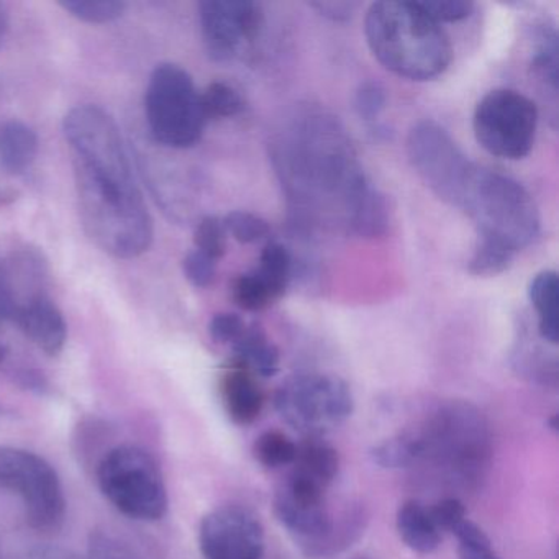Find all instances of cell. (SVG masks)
<instances>
[{"mask_svg":"<svg viewBox=\"0 0 559 559\" xmlns=\"http://www.w3.org/2000/svg\"><path fill=\"white\" fill-rule=\"evenodd\" d=\"M271 159L304 227L359 237H378L388 227L384 195L369 182L352 139L330 114H297L274 139Z\"/></svg>","mask_w":559,"mask_h":559,"instance_id":"6da1fadb","label":"cell"},{"mask_svg":"<svg viewBox=\"0 0 559 559\" xmlns=\"http://www.w3.org/2000/svg\"><path fill=\"white\" fill-rule=\"evenodd\" d=\"M63 130L87 237L119 260H133L148 251L152 215L112 117L99 106L84 104L67 114Z\"/></svg>","mask_w":559,"mask_h":559,"instance_id":"7a4b0ae2","label":"cell"},{"mask_svg":"<svg viewBox=\"0 0 559 559\" xmlns=\"http://www.w3.org/2000/svg\"><path fill=\"white\" fill-rule=\"evenodd\" d=\"M365 34L376 60L405 80H435L448 70L453 58L447 32L417 2H376L366 14Z\"/></svg>","mask_w":559,"mask_h":559,"instance_id":"3957f363","label":"cell"},{"mask_svg":"<svg viewBox=\"0 0 559 559\" xmlns=\"http://www.w3.org/2000/svg\"><path fill=\"white\" fill-rule=\"evenodd\" d=\"M461 211L474 222L477 238L496 241L512 253L539 234V214L530 192L515 179L477 166L464 192Z\"/></svg>","mask_w":559,"mask_h":559,"instance_id":"277c9868","label":"cell"},{"mask_svg":"<svg viewBox=\"0 0 559 559\" xmlns=\"http://www.w3.org/2000/svg\"><path fill=\"white\" fill-rule=\"evenodd\" d=\"M104 497L129 519L156 522L168 512V489L155 457L135 444L110 450L97 467Z\"/></svg>","mask_w":559,"mask_h":559,"instance_id":"5b68a950","label":"cell"},{"mask_svg":"<svg viewBox=\"0 0 559 559\" xmlns=\"http://www.w3.org/2000/svg\"><path fill=\"white\" fill-rule=\"evenodd\" d=\"M146 122L159 145L191 148L201 140L207 117L191 74L178 64H158L145 96Z\"/></svg>","mask_w":559,"mask_h":559,"instance_id":"8992f818","label":"cell"},{"mask_svg":"<svg viewBox=\"0 0 559 559\" xmlns=\"http://www.w3.org/2000/svg\"><path fill=\"white\" fill-rule=\"evenodd\" d=\"M284 421L307 438H320L352 417L355 399L338 376L306 372L287 379L274 395Z\"/></svg>","mask_w":559,"mask_h":559,"instance_id":"52a82bcc","label":"cell"},{"mask_svg":"<svg viewBox=\"0 0 559 559\" xmlns=\"http://www.w3.org/2000/svg\"><path fill=\"white\" fill-rule=\"evenodd\" d=\"M0 490L21 499L27 522L38 532H53L63 523V486L57 469L40 454L0 444Z\"/></svg>","mask_w":559,"mask_h":559,"instance_id":"ba28073f","label":"cell"},{"mask_svg":"<svg viewBox=\"0 0 559 559\" xmlns=\"http://www.w3.org/2000/svg\"><path fill=\"white\" fill-rule=\"evenodd\" d=\"M536 126L535 103L512 90L490 91L474 110L477 143L497 158L512 162L525 158L535 143Z\"/></svg>","mask_w":559,"mask_h":559,"instance_id":"9c48e42d","label":"cell"},{"mask_svg":"<svg viewBox=\"0 0 559 559\" xmlns=\"http://www.w3.org/2000/svg\"><path fill=\"white\" fill-rule=\"evenodd\" d=\"M417 431L424 447L421 460L447 464L464 476L477 473L489 453L486 421L471 405H444Z\"/></svg>","mask_w":559,"mask_h":559,"instance_id":"30bf717a","label":"cell"},{"mask_svg":"<svg viewBox=\"0 0 559 559\" xmlns=\"http://www.w3.org/2000/svg\"><path fill=\"white\" fill-rule=\"evenodd\" d=\"M407 153L428 189L460 209L477 165L461 152L450 133L433 120H421L408 133Z\"/></svg>","mask_w":559,"mask_h":559,"instance_id":"8fae6325","label":"cell"},{"mask_svg":"<svg viewBox=\"0 0 559 559\" xmlns=\"http://www.w3.org/2000/svg\"><path fill=\"white\" fill-rule=\"evenodd\" d=\"M199 21L209 57L227 63L257 40L263 12L250 0H205L199 4Z\"/></svg>","mask_w":559,"mask_h":559,"instance_id":"7c38bea8","label":"cell"},{"mask_svg":"<svg viewBox=\"0 0 559 559\" xmlns=\"http://www.w3.org/2000/svg\"><path fill=\"white\" fill-rule=\"evenodd\" d=\"M199 546L204 559H261L263 523L245 507H218L202 519Z\"/></svg>","mask_w":559,"mask_h":559,"instance_id":"4fadbf2b","label":"cell"},{"mask_svg":"<svg viewBox=\"0 0 559 559\" xmlns=\"http://www.w3.org/2000/svg\"><path fill=\"white\" fill-rule=\"evenodd\" d=\"M14 319L28 340L48 356L63 352L68 326L63 313L47 293L19 300Z\"/></svg>","mask_w":559,"mask_h":559,"instance_id":"5bb4252c","label":"cell"},{"mask_svg":"<svg viewBox=\"0 0 559 559\" xmlns=\"http://www.w3.org/2000/svg\"><path fill=\"white\" fill-rule=\"evenodd\" d=\"M221 394L225 412L234 424L247 427L260 418L264 392L250 369L234 361L222 378Z\"/></svg>","mask_w":559,"mask_h":559,"instance_id":"9a60e30c","label":"cell"},{"mask_svg":"<svg viewBox=\"0 0 559 559\" xmlns=\"http://www.w3.org/2000/svg\"><path fill=\"white\" fill-rule=\"evenodd\" d=\"M38 155V136L27 123H0V166L12 176L24 175Z\"/></svg>","mask_w":559,"mask_h":559,"instance_id":"2e32d148","label":"cell"},{"mask_svg":"<svg viewBox=\"0 0 559 559\" xmlns=\"http://www.w3.org/2000/svg\"><path fill=\"white\" fill-rule=\"evenodd\" d=\"M399 536L402 542L420 555H431L441 545V532L431 520L430 512L418 500H407L397 510Z\"/></svg>","mask_w":559,"mask_h":559,"instance_id":"e0dca14e","label":"cell"},{"mask_svg":"<svg viewBox=\"0 0 559 559\" xmlns=\"http://www.w3.org/2000/svg\"><path fill=\"white\" fill-rule=\"evenodd\" d=\"M558 274L543 271L533 277L528 296L538 316V333L545 342L558 345Z\"/></svg>","mask_w":559,"mask_h":559,"instance_id":"ac0fdd59","label":"cell"},{"mask_svg":"<svg viewBox=\"0 0 559 559\" xmlns=\"http://www.w3.org/2000/svg\"><path fill=\"white\" fill-rule=\"evenodd\" d=\"M235 361L261 378H273L280 371L281 356L276 346L260 329H250L234 343Z\"/></svg>","mask_w":559,"mask_h":559,"instance_id":"d6986e66","label":"cell"},{"mask_svg":"<svg viewBox=\"0 0 559 559\" xmlns=\"http://www.w3.org/2000/svg\"><path fill=\"white\" fill-rule=\"evenodd\" d=\"M294 469L329 487L338 476L340 456L335 448L330 447L325 441L320 438H309L297 450Z\"/></svg>","mask_w":559,"mask_h":559,"instance_id":"ffe728a7","label":"cell"},{"mask_svg":"<svg viewBox=\"0 0 559 559\" xmlns=\"http://www.w3.org/2000/svg\"><path fill=\"white\" fill-rule=\"evenodd\" d=\"M371 457L378 466L385 469H405L415 466L424 457L420 435L417 430L402 431L376 444Z\"/></svg>","mask_w":559,"mask_h":559,"instance_id":"44dd1931","label":"cell"},{"mask_svg":"<svg viewBox=\"0 0 559 559\" xmlns=\"http://www.w3.org/2000/svg\"><path fill=\"white\" fill-rule=\"evenodd\" d=\"M558 34L549 25H539L533 35V76L552 94L558 93Z\"/></svg>","mask_w":559,"mask_h":559,"instance_id":"7402d4cb","label":"cell"},{"mask_svg":"<svg viewBox=\"0 0 559 559\" xmlns=\"http://www.w3.org/2000/svg\"><path fill=\"white\" fill-rule=\"evenodd\" d=\"M253 271L263 281L264 286L270 289L274 300L281 299L289 286L290 277H293L290 251L284 245L271 241L261 251L260 263Z\"/></svg>","mask_w":559,"mask_h":559,"instance_id":"603a6c76","label":"cell"},{"mask_svg":"<svg viewBox=\"0 0 559 559\" xmlns=\"http://www.w3.org/2000/svg\"><path fill=\"white\" fill-rule=\"evenodd\" d=\"M297 447L286 433L280 430H267L257 438L253 444V454L261 466L267 469L289 466L297 457Z\"/></svg>","mask_w":559,"mask_h":559,"instance_id":"cb8c5ba5","label":"cell"},{"mask_svg":"<svg viewBox=\"0 0 559 559\" xmlns=\"http://www.w3.org/2000/svg\"><path fill=\"white\" fill-rule=\"evenodd\" d=\"M513 257L515 253H512L509 248L502 247L496 241L477 238L473 254L467 261V270L474 276H497V274L509 270Z\"/></svg>","mask_w":559,"mask_h":559,"instance_id":"d4e9b609","label":"cell"},{"mask_svg":"<svg viewBox=\"0 0 559 559\" xmlns=\"http://www.w3.org/2000/svg\"><path fill=\"white\" fill-rule=\"evenodd\" d=\"M201 99L207 120L230 119L245 110L243 97L227 83H212L201 94Z\"/></svg>","mask_w":559,"mask_h":559,"instance_id":"484cf974","label":"cell"},{"mask_svg":"<svg viewBox=\"0 0 559 559\" xmlns=\"http://www.w3.org/2000/svg\"><path fill=\"white\" fill-rule=\"evenodd\" d=\"M61 8L86 24L103 25L122 17L127 5L117 0H64Z\"/></svg>","mask_w":559,"mask_h":559,"instance_id":"4316f807","label":"cell"},{"mask_svg":"<svg viewBox=\"0 0 559 559\" xmlns=\"http://www.w3.org/2000/svg\"><path fill=\"white\" fill-rule=\"evenodd\" d=\"M451 533L456 536L461 559H500L489 536L469 519H464Z\"/></svg>","mask_w":559,"mask_h":559,"instance_id":"83f0119b","label":"cell"},{"mask_svg":"<svg viewBox=\"0 0 559 559\" xmlns=\"http://www.w3.org/2000/svg\"><path fill=\"white\" fill-rule=\"evenodd\" d=\"M231 297L240 309L248 310V312H258L274 302L270 289L264 286L263 281L254 271L241 274L235 280L234 286H231Z\"/></svg>","mask_w":559,"mask_h":559,"instance_id":"f1b7e54d","label":"cell"},{"mask_svg":"<svg viewBox=\"0 0 559 559\" xmlns=\"http://www.w3.org/2000/svg\"><path fill=\"white\" fill-rule=\"evenodd\" d=\"M225 230L240 243L250 245L264 240L270 235L271 228L264 218L251 214V212L235 211L224 218Z\"/></svg>","mask_w":559,"mask_h":559,"instance_id":"f546056e","label":"cell"},{"mask_svg":"<svg viewBox=\"0 0 559 559\" xmlns=\"http://www.w3.org/2000/svg\"><path fill=\"white\" fill-rule=\"evenodd\" d=\"M195 250L207 254L212 260H221L227 251V230L218 217H205L199 222L194 234Z\"/></svg>","mask_w":559,"mask_h":559,"instance_id":"4dcf8cb0","label":"cell"},{"mask_svg":"<svg viewBox=\"0 0 559 559\" xmlns=\"http://www.w3.org/2000/svg\"><path fill=\"white\" fill-rule=\"evenodd\" d=\"M417 4L438 25L444 22L453 24V22L464 21L474 11L473 2H466V0H424Z\"/></svg>","mask_w":559,"mask_h":559,"instance_id":"1f68e13d","label":"cell"},{"mask_svg":"<svg viewBox=\"0 0 559 559\" xmlns=\"http://www.w3.org/2000/svg\"><path fill=\"white\" fill-rule=\"evenodd\" d=\"M182 267H185V274L189 283L192 286L201 287V289L211 286L215 276H217V261L198 250L189 251L186 254Z\"/></svg>","mask_w":559,"mask_h":559,"instance_id":"d6a6232c","label":"cell"},{"mask_svg":"<svg viewBox=\"0 0 559 559\" xmlns=\"http://www.w3.org/2000/svg\"><path fill=\"white\" fill-rule=\"evenodd\" d=\"M385 91L384 87L374 81H368V83L359 86L358 93L355 97V109L361 119L376 120L381 116L382 110L385 109Z\"/></svg>","mask_w":559,"mask_h":559,"instance_id":"836d02e7","label":"cell"},{"mask_svg":"<svg viewBox=\"0 0 559 559\" xmlns=\"http://www.w3.org/2000/svg\"><path fill=\"white\" fill-rule=\"evenodd\" d=\"M87 559H139L132 549L110 533L93 532Z\"/></svg>","mask_w":559,"mask_h":559,"instance_id":"e575fe53","label":"cell"},{"mask_svg":"<svg viewBox=\"0 0 559 559\" xmlns=\"http://www.w3.org/2000/svg\"><path fill=\"white\" fill-rule=\"evenodd\" d=\"M247 323L237 313H217L209 323L212 340L222 345H234L247 332Z\"/></svg>","mask_w":559,"mask_h":559,"instance_id":"d590c367","label":"cell"},{"mask_svg":"<svg viewBox=\"0 0 559 559\" xmlns=\"http://www.w3.org/2000/svg\"><path fill=\"white\" fill-rule=\"evenodd\" d=\"M428 512L441 533L453 532L466 519V507L456 497H447V499L440 500L431 509H428Z\"/></svg>","mask_w":559,"mask_h":559,"instance_id":"8d00e7d4","label":"cell"},{"mask_svg":"<svg viewBox=\"0 0 559 559\" xmlns=\"http://www.w3.org/2000/svg\"><path fill=\"white\" fill-rule=\"evenodd\" d=\"M15 294L12 287L11 273L0 261V323L14 319Z\"/></svg>","mask_w":559,"mask_h":559,"instance_id":"74e56055","label":"cell"},{"mask_svg":"<svg viewBox=\"0 0 559 559\" xmlns=\"http://www.w3.org/2000/svg\"><path fill=\"white\" fill-rule=\"evenodd\" d=\"M310 5L332 21H346L352 17L356 9V4L353 2H313Z\"/></svg>","mask_w":559,"mask_h":559,"instance_id":"f35d334b","label":"cell"},{"mask_svg":"<svg viewBox=\"0 0 559 559\" xmlns=\"http://www.w3.org/2000/svg\"><path fill=\"white\" fill-rule=\"evenodd\" d=\"M24 559H81L80 556L74 552L67 551V549L60 548H44L37 549V551L31 552L27 558Z\"/></svg>","mask_w":559,"mask_h":559,"instance_id":"ab89813d","label":"cell"},{"mask_svg":"<svg viewBox=\"0 0 559 559\" xmlns=\"http://www.w3.org/2000/svg\"><path fill=\"white\" fill-rule=\"evenodd\" d=\"M9 31V14L4 4H0V45L4 44Z\"/></svg>","mask_w":559,"mask_h":559,"instance_id":"60d3db41","label":"cell"},{"mask_svg":"<svg viewBox=\"0 0 559 559\" xmlns=\"http://www.w3.org/2000/svg\"><path fill=\"white\" fill-rule=\"evenodd\" d=\"M9 349L8 346L4 345V342L0 340V365L5 361V358H8Z\"/></svg>","mask_w":559,"mask_h":559,"instance_id":"b9f144b4","label":"cell"}]
</instances>
